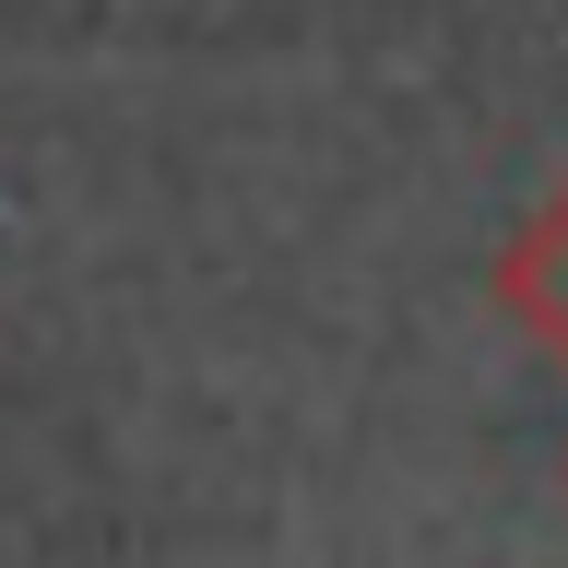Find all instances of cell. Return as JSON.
Returning <instances> with one entry per match:
<instances>
[{"mask_svg": "<svg viewBox=\"0 0 568 568\" xmlns=\"http://www.w3.org/2000/svg\"><path fill=\"white\" fill-rule=\"evenodd\" d=\"M486 296L545 367H568V178L545 202H521V225H509L497 261H486Z\"/></svg>", "mask_w": 568, "mask_h": 568, "instance_id": "obj_1", "label": "cell"}]
</instances>
